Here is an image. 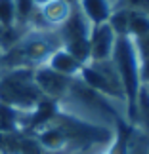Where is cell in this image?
<instances>
[{"label": "cell", "mask_w": 149, "mask_h": 154, "mask_svg": "<svg viewBox=\"0 0 149 154\" xmlns=\"http://www.w3.org/2000/svg\"><path fill=\"white\" fill-rule=\"evenodd\" d=\"M33 78H34V84L40 90L42 97L50 99V101H61V99L67 95L71 84H73L75 78H69V76H63L52 70L50 67L46 65H40L33 70Z\"/></svg>", "instance_id": "5b68a950"}, {"label": "cell", "mask_w": 149, "mask_h": 154, "mask_svg": "<svg viewBox=\"0 0 149 154\" xmlns=\"http://www.w3.org/2000/svg\"><path fill=\"white\" fill-rule=\"evenodd\" d=\"M111 61L117 67V72L121 76V84H122V90H124V99H126V120L134 126L136 101H138V93L141 90V80H140L141 57H140L138 48H136L134 38L117 36Z\"/></svg>", "instance_id": "7a4b0ae2"}, {"label": "cell", "mask_w": 149, "mask_h": 154, "mask_svg": "<svg viewBox=\"0 0 149 154\" xmlns=\"http://www.w3.org/2000/svg\"><path fill=\"white\" fill-rule=\"evenodd\" d=\"M140 80H141V86H149V57H141V63H140Z\"/></svg>", "instance_id": "4fadbf2b"}, {"label": "cell", "mask_w": 149, "mask_h": 154, "mask_svg": "<svg viewBox=\"0 0 149 154\" xmlns=\"http://www.w3.org/2000/svg\"><path fill=\"white\" fill-rule=\"evenodd\" d=\"M126 11H128L126 36L134 38V40H140L141 36L149 34V14L147 11H140V10H126Z\"/></svg>", "instance_id": "9c48e42d"}, {"label": "cell", "mask_w": 149, "mask_h": 154, "mask_svg": "<svg viewBox=\"0 0 149 154\" xmlns=\"http://www.w3.org/2000/svg\"><path fill=\"white\" fill-rule=\"evenodd\" d=\"M0 25H15L14 0H0Z\"/></svg>", "instance_id": "8fae6325"}, {"label": "cell", "mask_w": 149, "mask_h": 154, "mask_svg": "<svg viewBox=\"0 0 149 154\" xmlns=\"http://www.w3.org/2000/svg\"><path fill=\"white\" fill-rule=\"evenodd\" d=\"M0 55H2V51H0Z\"/></svg>", "instance_id": "e0dca14e"}, {"label": "cell", "mask_w": 149, "mask_h": 154, "mask_svg": "<svg viewBox=\"0 0 149 154\" xmlns=\"http://www.w3.org/2000/svg\"><path fill=\"white\" fill-rule=\"evenodd\" d=\"M147 90H149V86H147Z\"/></svg>", "instance_id": "ac0fdd59"}, {"label": "cell", "mask_w": 149, "mask_h": 154, "mask_svg": "<svg viewBox=\"0 0 149 154\" xmlns=\"http://www.w3.org/2000/svg\"><path fill=\"white\" fill-rule=\"evenodd\" d=\"M50 0H34V4H37V8H42L44 4H48Z\"/></svg>", "instance_id": "2e32d148"}, {"label": "cell", "mask_w": 149, "mask_h": 154, "mask_svg": "<svg viewBox=\"0 0 149 154\" xmlns=\"http://www.w3.org/2000/svg\"><path fill=\"white\" fill-rule=\"evenodd\" d=\"M136 42V48L140 51V57H149V34L141 36L140 40H134Z\"/></svg>", "instance_id": "5bb4252c"}, {"label": "cell", "mask_w": 149, "mask_h": 154, "mask_svg": "<svg viewBox=\"0 0 149 154\" xmlns=\"http://www.w3.org/2000/svg\"><path fill=\"white\" fill-rule=\"evenodd\" d=\"M75 4L92 25L107 23L115 10L113 0H75Z\"/></svg>", "instance_id": "52a82bcc"}, {"label": "cell", "mask_w": 149, "mask_h": 154, "mask_svg": "<svg viewBox=\"0 0 149 154\" xmlns=\"http://www.w3.org/2000/svg\"><path fill=\"white\" fill-rule=\"evenodd\" d=\"M79 80H82L88 88L101 95L109 97L111 101L122 105L126 109V99H124V90L121 84V76L117 72V67L111 59L107 61H90L82 67Z\"/></svg>", "instance_id": "277c9868"}, {"label": "cell", "mask_w": 149, "mask_h": 154, "mask_svg": "<svg viewBox=\"0 0 149 154\" xmlns=\"http://www.w3.org/2000/svg\"><path fill=\"white\" fill-rule=\"evenodd\" d=\"M117 34L109 23H99L90 32V61H107L113 55Z\"/></svg>", "instance_id": "8992f818"}, {"label": "cell", "mask_w": 149, "mask_h": 154, "mask_svg": "<svg viewBox=\"0 0 149 154\" xmlns=\"http://www.w3.org/2000/svg\"><path fill=\"white\" fill-rule=\"evenodd\" d=\"M92 154H111V152H109V146H101V149H96Z\"/></svg>", "instance_id": "9a60e30c"}, {"label": "cell", "mask_w": 149, "mask_h": 154, "mask_svg": "<svg viewBox=\"0 0 149 154\" xmlns=\"http://www.w3.org/2000/svg\"><path fill=\"white\" fill-rule=\"evenodd\" d=\"M46 67H50L52 70H56V72L63 74V76H69V78H79V74H80V70H82L84 65L80 61H76V59L61 46L59 50H56L50 55V59L46 61Z\"/></svg>", "instance_id": "ba28073f"}, {"label": "cell", "mask_w": 149, "mask_h": 154, "mask_svg": "<svg viewBox=\"0 0 149 154\" xmlns=\"http://www.w3.org/2000/svg\"><path fill=\"white\" fill-rule=\"evenodd\" d=\"M115 8H124V10H140L149 14V0H117Z\"/></svg>", "instance_id": "7c38bea8"}, {"label": "cell", "mask_w": 149, "mask_h": 154, "mask_svg": "<svg viewBox=\"0 0 149 154\" xmlns=\"http://www.w3.org/2000/svg\"><path fill=\"white\" fill-rule=\"evenodd\" d=\"M14 10H15V25L27 31L38 10L34 0H14Z\"/></svg>", "instance_id": "30bf717a"}, {"label": "cell", "mask_w": 149, "mask_h": 154, "mask_svg": "<svg viewBox=\"0 0 149 154\" xmlns=\"http://www.w3.org/2000/svg\"><path fill=\"white\" fill-rule=\"evenodd\" d=\"M33 70L29 67L0 69V103L21 112H31L42 101L44 97L34 84Z\"/></svg>", "instance_id": "3957f363"}, {"label": "cell", "mask_w": 149, "mask_h": 154, "mask_svg": "<svg viewBox=\"0 0 149 154\" xmlns=\"http://www.w3.org/2000/svg\"><path fill=\"white\" fill-rule=\"evenodd\" d=\"M61 46L63 44L57 31L27 29L14 48H10L0 55V69H15V67L37 69L40 65H46L50 55Z\"/></svg>", "instance_id": "6da1fadb"}, {"label": "cell", "mask_w": 149, "mask_h": 154, "mask_svg": "<svg viewBox=\"0 0 149 154\" xmlns=\"http://www.w3.org/2000/svg\"><path fill=\"white\" fill-rule=\"evenodd\" d=\"M0 154H2V152H0Z\"/></svg>", "instance_id": "d6986e66"}]
</instances>
